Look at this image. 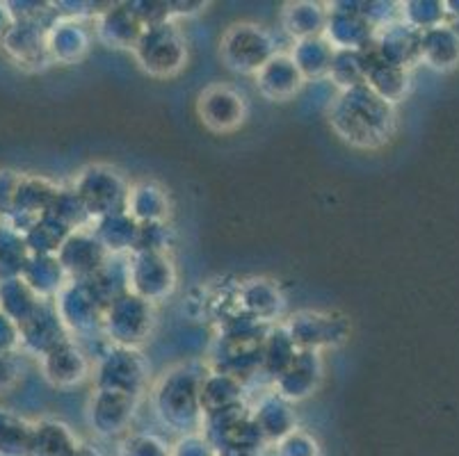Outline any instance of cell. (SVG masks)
<instances>
[{"mask_svg":"<svg viewBox=\"0 0 459 456\" xmlns=\"http://www.w3.org/2000/svg\"><path fill=\"white\" fill-rule=\"evenodd\" d=\"M395 106L375 94L368 85L338 91L329 106V125L345 144L357 149H382L395 133Z\"/></svg>","mask_w":459,"mask_h":456,"instance_id":"1","label":"cell"},{"mask_svg":"<svg viewBox=\"0 0 459 456\" xmlns=\"http://www.w3.org/2000/svg\"><path fill=\"white\" fill-rule=\"evenodd\" d=\"M204 372L190 366L174 367L165 372L160 383L153 391V404L162 420L172 426H190L204 420L199 391H202Z\"/></svg>","mask_w":459,"mask_h":456,"instance_id":"2","label":"cell"},{"mask_svg":"<svg viewBox=\"0 0 459 456\" xmlns=\"http://www.w3.org/2000/svg\"><path fill=\"white\" fill-rule=\"evenodd\" d=\"M74 192L82 201L90 219L126 212L131 185L117 169L108 165H90L78 174Z\"/></svg>","mask_w":459,"mask_h":456,"instance_id":"3","label":"cell"},{"mask_svg":"<svg viewBox=\"0 0 459 456\" xmlns=\"http://www.w3.org/2000/svg\"><path fill=\"white\" fill-rule=\"evenodd\" d=\"M220 56L236 73L256 75L277 56V41L263 25L233 23L220 39Z\"/></svg>","mask_w":459,"mask_h":456,"instance_id":"4","label":"cell"},{"mask_svg":"<svg viewBox=\"0 0 459 456\" xmlns=\"http://www.w3.org/2000/svg\"><path fill=\"white\" fill-rule=\"evenodd\" d=\"M133 53L142 71L156 78L178 73L187 62L186 37L174 21L147 28Z\"/></svg>","mask_w":459,"mask_h":456,"instance_id":"5","label":"cell"},{"mask_svg":"<svg viewBox=\"0 0 459 456\" xmlns=\"http://www.w3.org/2000/svg\"><path fill=\"white\" fill-rule=\"evenodd\" d=\"M153 304L137 297L135 292H124L108 304L103 313L101 333L115 347H137L152 336Z\"/></svg>","mask_w":459,"mask_h":456,"instance_id":"6","label":"cell"},{"mask_svg":"<svg viewBox=\"0 0 459 456\" xmlns=\"http://www.w3.org/2000/svg\"><path fill=\"white\" fill-rule=\"evenodd\" d=\"M149 382V363L140 349L112 347L94 367L96 391H110L140 400Z\"/></svg>","mask_w":459,"mask_h":456,"instance_id":"7","label":"cell"},{"mask_svg":"<svg viewBox=\"0 0 459 456\" xmlns=\"http://www.w3.org/2000/svg\"><path fill=\"white\" fill-rule=\"evenodd\" d=\"M56 308L65 322L66 331L90 336V333H99L103 329V313H106L108 304L90 279V281L66 283Z\"/></svg>","mask_w":459,"mask_h":456,"instance_id":"8","label":"cell"},{"mask_svg":"<svg viewBox=\"0 0 459 456\" xmlns=\"http://www.w3.org/2000/svg\"><path fill=\"white\" fill-rule=\"evenodd\" d=\"M128 288L149 304H160L177 288V267L169 254H131Z\"/></svg>","mask_w":459,"mask_h":456,"instance_id":"9","label":"cell"},{"mask_svg":"<svg viewBox=\"0 0 459 456\" xmlns=\"http://www.w3.org/2000/svg\"><path fill=\"white\" fill-rule=\"evenodd\" d=\"M286 331L293 338L298 349L320 351L325 347H336L348 340L350 322L338 313L299 311L283 322Z\"/></svg>","mask_w":459,"mask_h":456,"instance_id":"10","label":"cell"},{"mask_svg":"<svg viewBox=\"0 0 459 456\" xmlns=\"http://www.w3.org/2000/svg\"><path fill=\"white\" fill-rule=\"evenodd\" d=\"M377 28L366 19L364 0H341L327 5V25L325 39L333 46V50H359L364 48L375 37Z\"/></svg>","mask_w":459,"mask_h":456,"instance_id":"11","label":"cell"},{"mask_svg":"<svg viewBox=\"0 0 459 456\" xmlns=\"http://www.w3.org/2000/svg\"><path fill=\"white\" fill-rule=\"evenodd\" d=\"M199 119L215 133H231L245 124L247 100L238 90L229 85H211L199 94Z\"/></svg>","mask_w":459,"mask_h":456,"instance_id":"12","label":"cell"},{"mask_svg":"<svg viewBox=\"0 0 459 456\" xmlns=\"http://www.w3.org/2000/svg\"><path fill=\"white\" fill-rule=\"evenodd\" d=\"M110 254L96 240V236L87 228H78L66 237L62 249L57 251V261L65 267L69 281H90L101 267L106 265Z\"/></svg>","mask_w":459,"mask_h":456,"instance_id":"13","label":"cell"},{"mask_svg":"<svg viewBox=\"0 0 459 456\" xmlns=\"http://www.w3.org/2000/svg\"><path fill=\"white\" fill-rule=\"evenodd\" d=\"M144 30H147V25L142 23L133 3H110L101 14L96 16V37L108 48L135 50Z\"/></svg>","mask_w":459,"mask_h":456,"instance_id":"14","label":"cell"},{"mask_svg":"<svg viewBox=\"0 0 459 456\" xmlns=\"http://www.w3.org/2000/svg\"><path fill=\"white\" fill-rule=\"evenodd\" d=\"M233 301H236V317H252L265 326L277 324L286 306L279 288L268 279H252L238 286V290L233 292Z\"/></svg>","mask_w":459,"mask_h":456,"instance_id":"15","label":"cell"},{"mask_svg":"<svg viewBox=\"0 0 459 456\" xmlns=\"http://www.w3.org/2000/svg\"><path fill=\"white\" fill-rule=\"evenodd\" d=\"M323 372L325 366L320 351L299 349L290 367L273 382L274 392L286 401L307 400L318 391L320 382H323Z\"/></svg>","mask_w":459,"mask_h":456,"instance_id":"16","label":"cell"},{"mask_svg":"<svg viewBox=\"0 0 459 456\" xmlns=\"http://www.w3.org/2000/svg\"><path fill=\"white\" fill-rule=\"evenodd\" d=\"M375 46L384 62L403 69H411L420 62V32L414 30L404 21L384 25L375 32Z\"/></svg>","mask_w":459,"mask_h":456,"instance_id":"17","label":"cell"},{"mask_svg":"<svg viewBox=\"0 0 459 456\" xmlns=\"http://www.w3.org/2000/svg\"><path fill=\"white\" fill-rule=\"evenodd\" d=\"M254 78H256V87L263 99L279 100V103L298 96L307 82L295 66L290 53H277Z\"/></svg>","mask_w":459,"mask_h":456,"instance_id":"18","label":"cell"},{"mask_svg":"<svg viewBox=\"0 0 459 456\" xmlns=\"http://www.w3.org/2000/svg\"><path fill=\"white\" fill-rule=\"evenodd\" d=\"M44 372L46 379L56 386H76L90 376L91 358L76 342L65 340L56 349L44 354Z\"/></svg>","mask_w":459,"mask_h":456,"instance_id":"19","label":"cell"},{"mask_svg":"<svg viewBox=\"0 0 459 456\" xmlns=\"http://www.w3.org/2000/svg\"><path fill=\"white\" fill-rule=\"evenodd\" d=\"M137 409V397L122 395V392L110 391H96L91 395L90 404V417L96 432L110 434L122 432L126 429L128 422L133 420V413Z\"/></svg>","mask_w":459,"mask_h":456,"instance_id":"20","label":"cell"},{"mask_svg":"<svg viewBox=\"0 0 459 456\" xmlns=\"http://www.w3.org/2000/svg\"><path fill=\"white\" fill-rule=\"evenodd\" d=\"M91 224H94L91 233L110 256H131L135 251L140 224L128 212H115V215L94 219Z\"/></svg>","mask_w":459,"mask_h":456,"instance_id":"21","label":"cell"},{"mask_svg":"<svg viewBox=\"0 0 459 456\" xmlns=\"http://www.w3.org/2000/svg\"><path fill=\"white\" fill-rule=\"evenodd\" d=\"M245 383L240 379L224 372H208L204 374L202 391H199V404H202V416H212L224 409L245 404Z\"/></svg>","mask_w":459,"mask_h":456,"instance_id":"22","label":"cell"},{"mask_svg":"<svg viewBox=\"0 0 459 456\" xmlns=\"http://www.w3.org/2000/svg\"><path fill=\"white\" fill-rule=\"evenodd\" d=\"M169 211H172V203H169V194L162 185L153 181H142L131 185L126 212L137 224L169 221Z\"/></svg>","mask_w":459,"mask_h":456,"instance_id":"23","label":"cell"},{"mask_svg":"<svg viewBox=\"0 0 459 456\" xmlns=\"http://www.w3.org/2000/svg\"><path fill=\"white\" fill-rule=\"evenodd\" d=\"M281 25L295 41L323 37L325 25H327V5L308 3V0L288 3L281 12Z\"/></svg>","mask_w":459,"mask_h":456,"instance_id":"24","label":"cell"},{"mask_svg":"<svg viewBox=\"0 0 459 456\" xmlns=\"http://www.w3.org/2000/svg\"><path fill=\"white\" fill-rule=\"evenodd\" d=\"M252 420L263 438H286L288 434H293L295 416L290 411V401L279 397L277 392L261 397V401L252 409Z\"/></svg>","mask_w":459,"mask_h":456,"instance_id":"25","label":"cell"},{"mask_svg":"<svg viewBox=\"0 0 459 456\" xmlns=\"http://www.w3.org/2000/svg\"><path fill=\"white\" fill-rule=\"evenodd\" d=\"M420 62L439 71L459 65V37L448 23L420 32Z\"/></svg>","mask_w":459,"mask_h":456,"instance_id":"26","label":"cell"},{"mask_svg":"<svg viewBox=\"0 0 459 456\" xmlns=\"http://www.w3.org/2000/svg\"><path fill=\"white\" fill-rule=\"evenodd\" d=\"M90 50V30L76 19H69L60 25H53L48 35V53L53 60H60L65 65L78 62Z\"/></svg>","mask_w":459,"mask_h":456,"instance_id":"27","label":"cell"},{"mask_svg":"<svg viewBox=\"0 0 459 456\" xmlns=\"http://www.w3.org/2000/svg\"><path fill=\"white\" fill-rule=\"evenodd\" d=\"M298 347H295L293 338L286 331V326L274 324L270 326L265 342H263V357H261V374L270 376V379H277L279 374L290 367V363L298 357Z\"/></svg>","mask_w":459,"mask_h":456,"instance_id":"28","label":"cell"},{"mask_svg":"<svg viewBox=\"0 0 459 456\" xmlns=\"http://www.w3.org/2000/svg\"><path fill=\"white\" fill-rule=\"evenodd\" d=\"M333 46L323 37H313V39L295 41L290 57H293L295 66L299 73L304 75V81H318L323 75L329 73V66L333 60Z\"/></svg>","mask_w":459,"mask_h":456,"instance_id":"29","label":"cell"},{"mask_svg":"<svg viewBox=\"0 0 459 456\" xmlns=\"http://www.w3.org/2000/svg\"><path fill=\"white\" fill-rule=\"evenodd\" d=\"M78 441L62 422H41L32 426L30 454L28 456H76Z\"/></svg>","mask_w":459,"mask_h":456,"instance_id":"30","label":"cell"},{"mask_svg":"<svg viewBox=\"0 0 459 456\" xmlns=\"http://www.w3.org/2000/svg\"><path fill=\"white\" fill-rule=\"evenodd\" d=\"M327 78H332L338 91H348L359 85H366V65L361 53L359 50H336Z\"/></svg>","mask_w":459,"mask_h":456,"instance_id":"31","label":"cell"},{"mask_svg":"<svg viewBox=\"0 0 459 456\" xmlns=\"http://www.w3.org/2000/svg\"><path fill=\"white\" fill-rule=\"evenodd\" d=\"M32 429L14 416L0 413V454L28 456L30 454Z\"/></svg>","mask_w":459,"mask_h":456,"instance_id":"32","label":"cell"},{"mask_svg":"<svg viewBox=\"0 0 459 456\" xmlns=\"http://www.w3.org/2000/svg\"><path fill=\"white\" fill-rule=\"evenodd\" d=\"M446 3H423V0H414V3H400V21L411 25L414 30L425 32L432 28L444 25L446 19Z\"/></svg>","mask_w":459,"mask_h":456,"instance_id":"33","label":"cell"},{"mask_svg":"<svg viewBox=\"0 0 459 456\" xmlns=\"http://www.w3.org/2000/svg\"><path fill=\"white\" fill-rule=\"evenodd\" d=\"M172 242L174 231L169 221H147V224H140L133 254H169Z\"/></svg>","mask_w":459,"mask_h":456,"instance_id":"34","label":"cell"},{"mask_svg":"<svg viewBox=\"0 0 459 456\" xmlns=\"http://www.w3.org/2000/svg\"><path fill=\"white\" fill-rule=\"evenodd\" d=\"M208 7V3H172V19H181V16H195L199 12H204Z\"/></svg>","mask_w":459,"mask_h":456,"instance_id":"35","label":"cell"}]
</instances>
